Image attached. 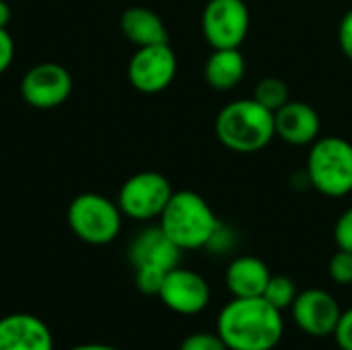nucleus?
Segmentation results:
<instances>
[{"mask_svg":"<svg viewBox=\"0 0 352 350\" xmlns=\"http://www.w3.org/2000/svg\"><path fill=\"white\" fill-rule=\"evenodd\" d=\"M270 276L272 274L268 266L260 258L239 256L227 266L225 283L233 297L248 299V297H262Z\"/></svg>","mask_w":352,"mask_h":350,"instance_id":"obj_15","label":"nucleus"},{"mask_svg":"<svg viewBox=\"0 0 352 350\" xmlns=\"http://www.w3.org/2000/svg\"><path fill=\"white\" fill-rule=\"evenodd\" d=\"M334 338H336L340 350H352V307L342 311L340 322L334 330Z\"/></svg>","mask_w":352,"mask_h":350,"instance_id":"obj_25","label":"nucleus"},{"mask_svg":"<svg viewBox=\"0 0 352 350\" xmlns=\"http://www.w3.org/2000/svg\"><path fill=\"white\" fill-rule=\"evenodd\" d=\"M233 245H235V231L219 221V225H217V229H214V233H212V237L204 250H208L212 254H227V252H231Z\"/></svg>","mask_w":352,"mask_h":350,"instance_id":"obj_23","label":"nucleus"},{"mask_svg":"<svg viewBox=\"0 0 352 350\" xmlns=\"http://www.w3.org/2000/svg\"><path fill=\"white\" fill-rule=\"evenodd\" d=\"M297 295H299L297 293V287H295V283L289 276H285V274H272L262 297L270 305H274L276 309L285 311V309H291L293 307Z\"/></svg>","mask_w":352,"mask_h":350,"instance_id":"obj_19","label":"nucleus"},{"mask_svg":"<svg viewBox=\"0 0 352 350\" xmlns=\"http://www.w3.org/2000/svg\"><path fill=\"white\" fill-rule=\"evenodd\" d=\"M70 350H118L113 349V347H109V344H97V342H91V344H78V347H74V349Z\"/></svg>","mask_w":352,"mask_h":350,"instance_id":"obj_29","label":"nucleus"},{"mask_svg":"<svg viewBox=\"0 0 352 350\" xmlns=\"http://www.w3.org/2000/svg\"><path fill=\"white\" fill-rule=\"evenodd\" d=\"M8 21H10V6L4 0H0V27L6 29Z\"/></svg>","mask_w":352,"mask_h":350,"instance_id":"obj_28","label":"nucleus"},{"mask_svg":"<svg viewBox=\"0 0 352 350\" xmlns=\"http://www.w3.org/2000/svg\"><path fill=\"white\" fill-rule=\"evenodd\" d=\"M171 196V184L163 173L140 171L128 177L120 188L118 206L122 215L134 221H153L161 217Z\"/></svg>","mask_w":352,"mask_h":350,"instance_id":"obj_6","label":"nucleus"},{"mask_svg":"<svg viewBox=\"0 0 352 350\" xmlns=\"http://www.w3.org/2000/svg\"><path fill=\"white\" fill-rule=\"evenodd\" d=\"M182 250L165 235L161 227H148L130 245V260L134 268L138 266H157L163 270H173L179 266Z\"/></svg>","mask_w":352,"mask_h":350,"instance_id":"obj_14","label":"nucleus"},{"mask_svg":"<svg viewBox=\"0 0 352 350\" xmlns=\"http://www.w3.org/2000/svg\"><path fill=\"white\" fill-rule=\"evenodd\" d=\"M338 43H340V50L342 54L352 60V8L344 12V17L340 19V25H338Z\"/></svg>","mask_w":352,"mask_h":350,"instance_id":"obj_26","label":"nucleus"},{"mask_svg":"<svg viewBox=\"0 0 352 350\" xmlns=\"http://www.w3.org/2000/svg\"><path fill=\"white\" fill-rule=\"evenodd\" d=\"M179 350H229V347L223 342L219 334L210 332H196L184 338L179 344Z\"/></svg>","mask_w":352,"mask_h":350,"instance_id":"obj_22","label":"nucleus"},{"mask_svg":"<svg viewBox=\"0 0 352 350\" xmlns=\"http://www.w3.org/2000/svg\"><path fill=\"white\" fill-rule=\"evenodd\" d=\"M307 182L328 198L352 192V142L340 136H320L307 155Z\"/></svg>","mask_w":352,"mask_h":350,"instance_id":"obj_4","label":"nucleus"},{"mask_svg":"<svg viewBox=\"0 0 352 350\" xmlns=\"http://www.w3.org/2000/svg\"><path fill=\"white\" fill-rule=\"evenodd\" d=\"M159 299L173 314L196 316L210 303V285L202 274L175 266L167 272L159 291Z\"/></svg>","mask_w":352,"mask_h":350,"instance_id":"obj_10","label":"nucleus"},{"mask_svg":"<svg viewBox=\"0 0 352 350\" xmlns=\"http://www.w3.org/2000/svg\"><path fill=\"white\" fill-rule=\"evenodd\" d=\"M219 142L241 155L260 153L276 136L274 113L252 99H237L225 105L214 120Z\"/></svg>","mask_w":352,"mask_h":350,"instance_id":"obj_2","label":"nucleus"},{"mask_svg":"<svg viewBox=\"0 0 352 350\" xmlns=\"http://www.w3.org/2000/svg\"><path fill=\"white\" fill-rule=\"evenodd\" d=\"M72 233L91 245L111 243L122 229V210L101 194H80L68 206Z\"/></svg>","mask_w":352,"mask_h":350,"instance_id":"obj_5","label":"nucleus"},{"mask_svg":"<svg viewBox=\"0 0 352 350\" xmlns=\"http://www.w3.org/2000/svg\"><path fill=\"white\" fill-rule=\"evenodd\" d=\"M72 91L70 72L54 62H43L25 72L21 80V95L25 103L37 109H52L62 105Z\"/></svg>","mask_w":352,"mask_h":350,"instance_id":"obj_9","label":"nucleus"},{"mask_svg":"<svg viewBox=\"0 0 352 350\" xmlns=\"http://www.w3.org/2000/svg\"><path fill=\"white\" fill-rule=\"evenodd\" d=\"M254 99L274 113V111H278L289 101V87H287V83L283 78L266 76V78H262L256 85Z\"/></svg>","mask_w":352,"mask_h":350,"instance_id":"obj_18","label":"nucleus"},{"mask_svg":"<svg viewBox=\"0 0 352 350\" xmlns=\"http://www.w3.org/2000/svg\"><path fill=\"white\" fill-rule=\"evenodd\" d=\"M250 23L245 0H208L202 10V33L212 50L241 47Z\"/></svg>","mask_w":352,"mask_h":350,"instance_id":"obj_7","label":"nucleus"},{"mask_svg":"<svg viewBox=\"0 0 352 350\" xmlns=\"http://www.w3.org/2000/svg\"><path fill=\"white\" fill-rule=\"evenodd\" d=\"M334 239L340 250L352 252V206L338 217L334 227Z\"/></svg>","mask_w":352,"mask_h":350,"instance_id":"obj_24","label":"nucleus"},{"mask_svg":"<svg viewBox=\"0 0 352 350\" xmlns=\"http://www.w3.org/2000/svg\"><path fill=\"white\" fill-rule=\"evenodd\" d=\"M291 314H293V322L301 332L314 338H324L334 334L342 309L336 297H332L328 291L307 289L297 295Z\"/></svg>","mask_w":352,"mask_h":350,"instance_id":"obj_11","label":"nucleus"},{"mask_svg":"<svg viewBox=\"0 0 352 350\" xmlns=\"http://www.w3.org/2000/svg\"><path fill=\"white\" fill-rule=\"evenodd\" d=\"M159 219V227L182 252L206 248L219 225L210 204L190 190L173 192Z\"/></svg>","mask_w":352,"mask_h":350,"instance_id":"obj_3","label":"nucleus"},{"mask_svg":"<svg viewBox=\"0 0 352 350\" xmlns=\"http://www.w3.org/2000/svg\"><path fill=\"white\" fill-rule=\"evenodd\" d=\"M120 27H122V33L126 35V39L138 47L169 43V33H167L163 19L151 8L132 6V8L124 10Z\"/></svg>","mask_w":352,"mask_h":350,"instance_id":"obj_16","label":"nucleus"},{"mask_svg":"<svg viewBox=\"0 0 352 350\" xmlns=\"http://www.w3.org/2000/svg\"><path fill=\"white\" fill-rule=\"evenodd\" d=\"M217 334L229 350H274L285 334L283 311L264 297H233L217 318Z\"/></svg>","mask_w":352,"mask_h":350,"instance_id":"obj_1","label":"nucleus"},{"mask_svg":"<svg viewBox=\"0 0 352 350\" xmlns=\"http://www.w3.org/2000/svg\"><path fill=\"white\" fill-rule=\"evenodd\" d=\"M12 58H14V41L8 35V31L0 27V74L10 66Z\"/></svg>","mask_w":352,"mask_h":350,"instance_id":"obj_27","label":"nucleus"},{"mask_svg":"<svg viewBox=\"0 0 352 350\" xmlns=\"http://www.w3.org/2000/svg\"><path fill=\"white\" fill-rule=\"evenodd\" d=\"M274 130L280 140L293 146H305L320 138L322 120L314 105L289 99L278 111H274Z\"/></svg>","mask_w":352,"mask_h":350,"instance_id":"obj_12","label":"nucleus"},{"mask_svg":"<svg viewBox=\"0 0 352 350\" xmlns=\"http://www.w3.org/2000/svg\"><path fill=\"white\" fill-rule=\"evenodd\" d=\"M328 274L336 285H352V252L338 248V252L332 256L328 264Z\"/></svg>","mask_w":352,"mask_h":350,"instance_id":"obj_21","label":"nucleus"},{"mask_svg":"<svg viewBox=\"0 0 352 350\" xmlns=\"http://www.w3.org/2000/svg\"><path fill=\"white\" fill-rule=\"evenodd\" d=\"M0 350H54V338L39 318L12 314L0 320Z\"/></svg>","mask_w":352,"mask_h":350,"instance_id":"obj_13","label":"nucleus"},{"mask_svg":"<svg viewBox=\"0 0 352 350\" xmlns=\"http://www.w3.org/2000/svg\"><path fill=\"white\" fill-rule=\"evenodd\" d=\"M177 72V58L169 43H157L138 47V52L130 58L128 78L130 85L146 95L165 91Z\"/></svg>","mask_w":352,"mask_h":350,"instance_id":"obj_8","label":"nucleus"},{"mask_svg":"<svg viewBox=\"0 0 352 350\" xmlns=\"http://www.w3.org/2000/svg\"><path fill=\"white\" fill-rule=\"evenodd\" d=\"M167 276V270L157 266H138L136 268V287L142 295H157L163 287V281Z\"/></svg>","mask_w":352,"mask_h":350,"instance_id":"obj_20","label":"nucleus"},{"mask_svg":"<svg viewBox=\"0 0 352 350\" xmlns=\"http://www.w3.org/2000/svg\"><path fill=\"white\" fill-rule=\"evenodd\" d=\"M245 76V58L239 47L214 50L204 66V78L214 91H231Z\"/></svg>","mask_w":352,"mask_h":350,"instance_id":"obj_17","label":"nucleus"}]
</instances>
